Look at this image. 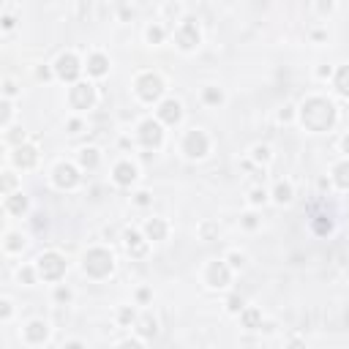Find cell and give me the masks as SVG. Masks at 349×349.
I'll return each instance as SVG.
<instances>
[{
	"mask_svg": "<svg viewBox=\"0 0 349 349\" xmlns=\"http://www.w3.org/2000/svg\"><path fill=\"white\" fill-rule=\"evenodd\" d=\"M300 120L311 131H328L336 123V107L328 98H308L300 109Z\"/></svg>",
	"mask_w": 349,
	"mask_h": 349,
	"instance_id": "obj_1",
	"label": "cell"
},
{
	"mask_svg": "<svg viewBox=\"0 0 349 349\" xmlns=\"http://www.w3.org/2000/svg\"><path fill=\"white\" fill-rule=\"evenodd\" d=\"M85 273L93 278H104L112 273V254L107 248H90L85 254Z\"/></svg>",
	"mask_w": 349,
	"mask_h": 349,
	"instance_id": "obj_2",
	"label": "cell"
},
{
	"mask_svg": "<svg viewBox=\"0 0 349 349\" xmlns=\"http://www.w3.org/2000/svg\"><path fill=\"white\" fill-rule=\"evenodd\" d=\"M38 273L46 278V281H57V278L66 273V259L55 251H46L38 257Z\"/></svg>",
	"mask_w": 349,
	"mask_h": 349,
	"instance_id": "obj_3",
	"label": "cell"
},
{
	"mask_svg": "<svg viewBox=\"0 0 349 349\" xmlns=\"http://www.w3.org/2000/svg\"><path fill=\"white\" fill-rule=\"evenodd\" d=\"M207 148H210V139H207L205 131L191 129L188 134H185V139H183V153L188 156V159H202V156L207 153Z\"/></svg>",
	"mask_w": 349,
	"mask_h": 349,
	"instance_id": "obj_4",
	"label": "cell"
},
{
	"mask_svg": "<svg viewBox=\"0 0 349 349\" xmlns=\"http://www.w3.org/2000/svg\"><path fill=\"white\" fill-rule=\"evenodd\" d=\"M137 93L142 101H156V98H161V93H164V82H161L159 74H142V77L137 79Z\"/></svg>",
	"mask_w": 349,
	"mask_h": 349,
	"instance_id": "obj_5",
	"label": "cell"
},
{
	"mask_svg": "<svg viewBox=\"0 0 349 349\" xmlns=\"http://www.w3.org/2000/svg\"><path fill=\"white\" fill-rule=\"evenodd\" d=\"M79 71H82V66H79V60H77V55H74V52H66V55L57 57L55 74L60 79H66V82H77Z\"/></svg>",
	"mask_w": 349,
	"mask_h": 349,
	"instance_id": "obj_6",
	"label": "cell"
},
{
	"mask_svg": "<svg viewBox=\"0 0 349 349\" xmlns=\"http://www.w3.org/2000/svg\"><path fill=\"white\" fill-rule=\"evenodd\" d=\"M161 139H164V131H161L159 120H145V123L139 126V142H142L145 148H159Z\"/></svg>",
	"mask_w": 349,
	"mask_h": 349,
	"instance_id": "obj_7",
	"label": "cell"
},
{
	"mask_svg": "<svg viewBox=\"0 0 349 349\" xmlns=\"http://www.w3.org/2000/svg\"><path fill=\"white\" fill-rule=\"evenodd\" d=\"M174 41H177L180 49H194L196 44H199V30H196V25L191 19H185L183 25L174 30Z\"/></svg>",
	"mask_w": 349,
	"mask_h": 349,
	"instance_id": "obj_8",
	"label": "cell"
},
{
	"mask_svg": "<svg viewBox=\"0 0 349 349\" xmlns=\"http://www.w3.org/2000/svg\"><path fill=\"white\" fill-rule=\"evenodd\" d=\"M55 185L57 188H74V185L79 183V172L74 164H57L55 167Z\"/></svg>",
	"mask_w": 349,
	"mask_h": 349,
	"instance_id": "obj_9",
	"label": "cell"
},
{
	"mask_svg": "<svg viewBox=\"0 0 349 349\" xmlns=\"http://www.w3.org/2000/svg\"><path fill=\"white\" fill-rule=\"evenodd\" d=\"M93 101H96V93H93L90 85L77 82L71 87V107L74 109H87V107H93Z\"/></svg>",
	"mask_w": 349,
	"mask_h": 349,
	"instance_id": "obj_10",
	"label": "cell"
},
{
	"mask_svg": "<svg viewBox=\"0 0 349 349\" xmlns=\"http://www.w3.org/2000/svg\"><path fill=\"white\" fill-rule=\"evenodd\" d=\"M14 164L16 167H22V170H27V167H36V161H38V150L33 148V145H16V150H14Z\"/></svg>",
	"mask_w": 349,
	"mask_h": 349,
	"instance_id": "obj_11",
	"label": "cell"
},
{
	"mask_svg": "<svg viewBox=\"0 0 349 349\" xmlns=\"http://www.w3.org/2000/svg\"><path fill=\"white\" fill-rule=\"evenodd\" d=\"M207 284L218 287V289L229 284V267H226V262H210V267H207Z\"/></svg>",
	"mask_w": 349,
	"mask_h": 349,
	"instance_id": "obj_12",
	"label": "cell"
},
{
	"mask_svg": "<svg viewBox=\"0 0 349 349\" xmlns=\"http://www.w3.org/2000/svg\"><path fill=\"white\" fill-rule=\"evenodd\" d=\"M180 118H183V109H180V101H174V98H167V101H161L159 107V120H164V123H180Z\"/></svg>",
	"mask_w": 349,
	"mask_h": 349,
	"instance_id": "obj_13",
	"label": "cell"
},
{
	"mask_svg": "<svg viewBox=\"0 0 349 349\" xmlns=\"http://www.w3.org/2000/svg\"><path fill=\"white\" fill-rule=\"evenodd\" d=\"M46 336H49V328H46V322H41V319H36V322H30L25 328V339L30 344H44Z\"/></svg>",
	"mask_w": 349,
	"mask_h": 349,
	"instance_id": "obj_14",
	"label": "cell"
},
{
	"mask_svg": "<svg viewBox=\"0 0 349 349\" xmlns=\"http://www.w3.org/2000/svg\"><path fill=\"white\" fill-rule=\"evenodd\" d=\"M134 180H137V167H134L131 161H120V164L115 167V183L118 185H131Z\"/></svg>",
	"mask_w": 349,
	"mask_h": 349,
	"instance_id": "obj_15",
	"label": "cell"
},
{
	"mask_svg": "<svg viewBox=\"0 0 349 349\" xmlns=\"http://www.w3.org/2000/svg\"><path fill=\"white\" fill-rule=\"evenodd\" d=\"M123 240H126V248H129L131 257H145V251H148V243H145L142 237L137 235V232H126Z\"/></svg>",
	"mask_w": 349,
	"mask_h": 349,
	"instance_id": "obj_16",
	"label": "cell"
},
{
	"mask_svg": "<svg viewBox=\"0 0 349 349\" xmlns=\"http://www.w3.org/2000/svg\"><path fill=\"white\" fill-rule=\"evenodd\" d=\"M109 71V60L104 55H90L87 57V74H93V77H104V74Z\"/></svg>",
	"mask_w": 349,
	"mask_h": 349,
	"instance_id": "obj_17",
	"label": "cell"
},
{
	"mask_svg": "<svg viewBox=\"0 0 349 349\" xmlns=\"http://www.w3.org/2000/svg\"><path fill=\"white\" fill-rule=\"evenodd\" d=\"M145 235H148V240H164L167 237V224L161 218H150L148 224H145Z\"/></svg>",
	"mask_w": 349,
	"mask_h": 349,
	"instance_id": "obj_18",
	"label": "cell"
},
{
	"mask_svg": "<svg viewBox=\"0 0 349 349\" xmlns=\"http://www.w3.org/2000/svg\"><path fill=\"white\" fill-rule=\"evenodd\" d=\"M5 210H8V213H16V216H22V213L27 210V199H25L22 194L5 196Z\"/></svg>",
	"mask_w": 349,
	"mask_h": 349,
	"instance_id": "obj_19",
	"label": "cell"
},
{
	"mask_svg": "<svg viewBox=\"0 0 349 349\" xmlns=\"http://www.w3.org/2000/svg\"><path fill=\"white\" fill-rule=\"evenodd\" d=\"M333 180L341 185V188H349V161H341V164H336Z\"/></svg>",
	"mask_w": 349,
	"mask_h": 349,
	"instance_id": "obj_20",
	"label": "cell"
},
{
	"mask_svg": "<svg viewBox=\"0 0 349 349\" xmlns=\"http://www.w3.org/2000/svg\"><path fill=\"white\" fill-rule=\"evenodd\" d=\"M79 164L87 167V170H93V167L98 164V150L96 148H82L79 150Z\"/></svg>",
	"mask_w": 349,
	"mask_h": 349,
	"instance_id": "obj_21",
	"label": "cell"
},
{
	"mask_svg": "<svg viewBox=\"0 0 349 349\" xmlns=\"http://www.w3.org/2000/svg\"><path fill=\"white\" fill-rule=\"evenodd\" d=\"M243 325H246L248 330L262 328V314L257 311V308H246V311H243Z\"/></svg>",
	"mask_w": 349,
	"mask_h": 349,
	"instance_id": "obj_22",
	"label": "cell"
},
{
	"mask_svg": "<svg viewBox=\"0 0 349 349\" xmlns=\"http://www.w3.org/2000/svg\"><path fill=\"white\" fill-rule=\"evenodd\" d=\"M336 87H339L341 96H349V66L339 68V74H336Z\"/></svg>",
	"mask_w": 349,
	"mask_h": 349,
	"instance_id": "obj_23",
	"label": "cell"
},
{
	"mask_svg": "<svg viewBox=\"0 0 349 349\" xmlns=\"http://www.w3.org/2000/svg\"><path fill=\"white\" fill-rule=\"evenodd\" d=\"M139 333H142V336H148V339H150V336H156V333H159V328H156V319L150 317V314H145V317H142V322H139Z\"/></svg>",
	"mask_w": 349,
	"mask_h": 349,
	"instance_id": "obj_24",
	"label": "cell"
},
{
	"mask_svg": "<svg viewBox=\"0 0 349 349\" xmlns=\"http://www.w3.org/2000/svg\"><path fill=\"white\" fill-rule=\"evenodd\" d=\"M292 199V185L289 183H278L276 185V202L278 205H284V202H289Z\"/></svg>",
	"mask_w": 349,
	"mask_h": 349,
	"instance_id": "obj_25",
	"label": "cell"
},
{
	"mask_svg": "<svg viewBox=\"0 0 349 349\" xmlns=\"http://www.w3.org/2000/svg\"><path fill=\"white\" fill-rule=\"evenodd\" d=\"M205 101L207 104H221L224 101V93H221L218 87H205Z\"/></svg>",
	"mask_w": 349,
	"mask_h": 349,
	"instance_id": "obj_26",
	"label": "cell"
},
{
	"mask_svg": "<svg viewBox=\"0 0 349 349\" xmlns=\"http://www.w3.org/2000/svg\"><path fill=\"white\" fill-rule=\"evenodd\" d=\"M22 246H25V240H22L19 235H8V237H5V248H8V251H19Z\"/></svg>",
	"mask_w": 349,
	"mask_h": 349,
	"instance_id": "obj_27",
	"label": "cell"
},
{
	"mask_svg": "<svg viewBox=\"0 0 349 349\" xmlns=\"http://www.w3.org/2000/svg\"><path fill=\"white\" fill-rule=\"evenodd\" d=\"M161 38H164V30H161L159 25L148 30V41H150V44H161Z\"/></svg>",
	"mask_w": 349,
	"mask_h": 349,
	"instance_id": "obj_28",
	"label": "cell"
},
{
	"mask_svg": "<svg viewBox=\"0 0 349 349\" xmlns=\"http://www.w3.org/2000/svg\"><path fill=\"white\" fill-rule=\"evenodd\" d=\"M226 306H229V311H232V314H243V298H237V295H232Z\"/></svg>",
	"mask_w": 349,
	"mask_h": 349,
	"instance_id": "obj_29",
	"label": "cell"
},
{
	"mask_svg": "<svg viewBox=\"0 0 349 349\" xmlns=\"http://www.w3.org/2000/svg\"><path fill=\"white\" fill-rule=\"evenodd\" d=\"M134 319H137V314L131 308H120V325H131Z\"/></svg>",
	"mask_w": 349,
	"mask_h": 349,
	"instance_id": "obj_30",
	"label": "cell"
},
{
	"mask_svg": "<svg viewBox=\"0 0 349 349\" xmlns=\"http://www.w3.org/2000/svg\"><path fill=\"white\" fill-rule=\"evenodd\" d=\"M254 159H257V161H267V159H270V150H267L265 145H257V148H254Z\"/></svg>",
	"mask_w": 349,
	"mask_h": 349,
	"instance_id": "obj_31",
	"label": "cell"
},
{
	"mask_svg": "<svg viewBox=\"0 0 349 349\" xmlns=\"http://www.w3.org/2000/svg\"><path fill=\"white\" fill-rule=\"evenodd\" d=\"M265 199H267L265 188H254V191H251V202H254V205H262Z\"/></svg>",
	"mask_w": 349,
	"mask_h": 349,
	"instance_id": "obj_32",
	"label": "cell"
},
{
	"mask_svg": "<svg viewBox=\"0 0 349 349\" xmlns=\"http://www.w3.org/2000/svg\"><path fill=\"white\" fill-rule=\"evenodd\" d=\"M11 188H14V174H11V172H5V180H3V194H5V196H11Z\"/></svg>",
	"mask_w": 349,
	"mask_h": 349,
	"instance_id": "obj_33",
	"label": "cell"
},
{
	"mask_svg": "<svg viewBox=\"0 0 349 349\" xmlns=\"http://www.w3.org/2000/svg\"><path fill=\"white\" fill-rule=\"evenodd\" d=\"M19 278H25V284H33V281H36V276H33V270H30V267L19 270Z\"/></svg>",
	"mask_w": 349,
	"mask_h": 349,
	"instance_id": "obj_34",
	"label": "cell"
},
{
	"mask_svg": "<svg viewBox=\"0 0 349 349\" xmlns=\"http://www.w3.org/2000/svg\"><path fill=\"white\" fill-rule=\"evenodd\" d=\"M243 262H246V259H243V254H229V265L232 267H243Z\"/></svg>",
	"mask_w": 349,
	"mask_h": 349,
	"instance_id": "obj_35",
	"label": "cell"
},
{
	"mask_svg": "<svg viewBox=\"0 0 349 349\" xmlns=\"http://www.w3.org/2000/svg\"><path fill=\"white\" fill-rule=\"evenodd\" d=\"M55 298H57V300H60V303H63V300H71V292H68L66 287H60V289H57V292H55Z\"/></svg>",
	"mask_w": 349,
	"mask_h": 349,
	"instance_id": "obj_36",
	"label": "cell"
},
{
	"mask_svg": "<svg viewBox=\"0 0 349 349\" xmlns=\"http://www.w3.org/2000/svg\"><path fill=\"white\" fill-rule=\"evenodd\" d=\"M8 139H11V142H19V139H25V131H22V129H14V131L8 134Z\"/></svg>",
	"mask_w": 349,
	"mask_h": 349,
	"instance_id": "obj_37",
	"label": "cell"
},
{
	"mask_svg": "<svg viewBox=\"0 0 349 349\" xmlns=\"http://www.w3.org/2000/svg\"><path fill=\"white\" fill-rule=\"evenodd\" d=\"M8 120H11V104L5 101L3 104V126H8Z\"/></svg>",
	"mask_w": 349,
	"mask_h": 349,
	"instance_id": "obj_38",
	"label": "cell"
},
{
	"mask_svg": "<svg viewBox=\"0 0 349 349\" xmlns=\"http://www.w3.org/2000/svg\"><path fill=\"white\" fill-rule=\"evenodd\" d=\"M148 202H150V194H148V191H139V194H137V205H148Z\"/></svg>",
	"mask_w": 349,
	"mask_h": 349,
	"instance_id": "obj_39",
	"label": "cell"
},
{
	"mask_svg": "<svg viewBox=\"0 0 349 349\" xmlns=\"http://www.w3.org/2000/svg\"><path fill=\"white\" fill-rule=\"evenodd\" d=\"M33 226H36V229H46V216H36L33 218Z\"/></svg>",
	"mask_w": 349,
	"mask_h": 349,
	"instance_id": "obj_40",
	"label": "cell"
},
{
	"mask_svg": "<svg viewBox=\"0 0 349 349\" xmlns=\"http://www.w3.org/2000/svg\"><path fill=\"white\" fill-rule=\"evenodd\" d=\"M120 349H142V344H139V341H123Z\"/></svg>",
	"mask_w": 349,
	"mask_h": 349,
	"instance_id": "obj_41",
	"label": "cell"
},
{
	"mask_svg": "<svg viewBox=\"0 0 349 349\" xmlns=\"http://www.w3.org/2000/svg\"><path fill=\"white\" fill-rule=\"evenodd\" d=\"M243 224H246L248 229H254V226H257V216H243Z\"/></svg>",
	"mask_w": 349,
	"mask_h": 349,
	"instance_id": "obj_42",
	"label": "cell"
},
{
	"mask_svg": "<svg viewBox=\"0 0 349 349\" xmlns=\"http://www.w3.org/2000/svg\"><path fill=\"white\" fill-rule=\"evenodd\" d=\"M3 27L8 30V27H14V16H3Z\"/></svg>",
	"mask_w": 349,
	"mask_h": 349,
	"instance_id": "obj_43",
	"label": "cell"
},
{
	"mask_svg": "<svg viewBox=\"0 0 349 349\" xmlns=\"http://www.w3.org/2000/svg\"><path fill=\"white\" fill-rule=\"evenodd\" d=\"M16 93V87H14V82H5V96H14Z\"/></svg>",
	"mask_w": 349,
	"mask_h": 349,
	"instance_id": "obj_44",
	"label": "cell"
},
{
	"mask_svg": "<svg viewBox=\"0 0 349 349\" xmlns=\"http://www.w3.org/2000/svg\"><path fill=\"white\" fill-rule=\"evenodd\" d=\"M66 349H85L82 341H71V344H66Z\"/></svg>",
	"mask_w": 349,
	"mask_h": 349,
	"instance_id": "obj_45",
	"label": "cell"
},
{
	"mask_svg": "<svg viewBox=\"0 0 349 349\" xmlns=\"http://www.w3.org/2000/svg\"><path fill=\"white\" fill-rule=\"evenodd\" d=\"M79 126H82L79 120H71V123H68V129H71V134H77V131H79Z\"/></svg>",
	"mask_w": 349,
	"mask_h": 349,
	"instance_id": "obj_46",
	"label": "cell"
},
{
	"mask_svg": "<svg viewBox=\"0 0 349 349\" xmlns=\"http://www.w3.org/2000/svg\"><path fill=\"white\" fill-rule=\"evenodd\" d=\"M137 298H139V300H142V303H145V300L150 298V292H148V289H139V295H137Z\"/></svg>",
	"mask_w": 349,
	"mask_h": 349,
	"instance_id": "obj_47",
	"label": "cell"
},
{
	"mask_svg": "<svg viewBox=\"0 0 349 349\" xmlns=\"http://www.w3.org/2000/svg\"><path fill=\"white\" fill-rule=\"evenodd\" d=\"M287 349H306V344H303V341H292Z\"/></svg>",
	"mask_w": 349,
	"mask_h": 349,
	"instance_id": "obj_48",
	"label": "cell"
},
{
	"mask_svg": "<svg viewBox=\"0 0 349 349\" xmlns=\"http://www.w3.org/2000/svg\"><path fill=\"white\" fill-rule=\"evenodd\" d=\"M38 77H41V79H49V77H52L49 68H38Z\"/></svg>",
	"mask_w": 349,
	"mask_h": 349,
	"instance_id": "obj_49",
	"label": "cell"
},
{
	"mask_svg": "<svg viewBox=\"0 0 349 349\" xmlns=\"http://www.w3.org/2000/svg\"><path fill=\"white\" fill-rule=\"evenodd\" d=\"M317 74H319V77H330V66H322Z\"/></svg>",
	"mask_w": 349,
	"mask_h": 349,
	"instance_id": "obj_50",
	"label": "cell"
},
{
	"mask_svg": "<svg viewBox=\"0 0 349 349\" xmlns=\"http://www.w3.org/2000/svg\"><path fill=\"white\" fill-rule=\"evenodd\" d=\"M344 153H349V134L344 137Z\"/></svg>",
	"mask_w": 349,
	"mask_h": 349,
	"instance_id": "obj_51",
	"label": "cell"
}]
</instances>
